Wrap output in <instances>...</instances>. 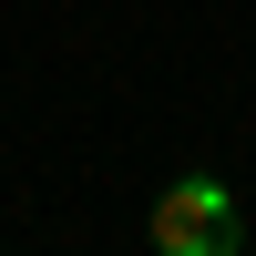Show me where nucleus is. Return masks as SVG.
I'll return each mask as SVG.
<instances>
[{
    "label": "nucleus",
    "instance_id": "f257e3e1",
    "mask_svg": "<svg viewBox=\"0 0 256 256\" xmlns=\"http://www.w3.org/2000/svg\"><path fill=\"white\" fill-rule=\"evenodd\" d=\"M154 246L164 256H236L246 246V216H236V195H226L216 174H184L174 195L154 205Z\"/></svg>",
    "mask_w": 256,
    "mask_h": 256
}]
</instances>
